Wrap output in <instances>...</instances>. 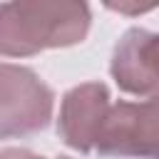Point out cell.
I'll use <instances>...</instances> for the list:
<instances>
[{"label": "cell", "mask_w": 159, "mask_h": 159, "mask_svg": "<svg viewBox=\"0 0 159 159\" xmlns=\"http://www.w3.org/2000/svg\"><path fill=\"white\" fill-rule=\"evenodd\" d=\"M109 72L117 87L137 97H159V32L127 30L112 52Z\"/></svg>", "instance_id": "277c9868"}, {"label": "cell", "mask_w": 159, "mask_h": 159, "mask_svg": "<svg viewBox=\"0 0 159 159\" xmlns=\"http://www.w3.org/2000/svg\"><path fill=\"white\" fill-rule=\"evenodd\" d=\"M89 7L84 2L20 0L0 5V55L27 57L42 50L72 47L89 32Z\"/></svg>", "instance_id": "6da1fadb"}, {"label": "cell", "mask_w": 159, "mask_h": 159, "mask_svg": "<svg viewBox=\"0 0 159 159\" xmlns=\"http://www.w3.org/2000/svg\"><path fill=\"white\" fill-rule=\"evenodd\" d=\"M57 159H67V157H57Z\"/></svg>", "instance_id": "52a82bcc"}, {"label": "cell", "mask_w": 159, "mask_h": 159, "mask_svg": "<svg viewBox=\"0 0 159 159\" xmlns=\"http://www.w3.org/2000/svg\"><path fill=\"white\" fill-rule=\"evenodd\" d=\"M109 104L112 99L104 82H84L72 87L62 97L60 119H57V132L62 142L80 154L94 152V142Z\"/></svg>", "instance_id": "5b68a950"}, {"label": "cell", "mask_w": 159, "mask_h": 159, "mask_svg": "<svg viewBox=\"0 0 159 159\" xmlns=\"http://www.w3.org/2000/svg\"><path fill=\"white\" fill-rule=\"evenodd\" d=\"M0 159H45L30 149H17V147H10V149H2L0 152Z\"/></svg>", "instance_id": "8992f818"}, {"label": "cell", "mask_w": 159, "mask_h": 159, "mask_svg": "<svg viewBox=\"0 0 159 159\" xmlns=\"http://www.w3.org/2000/svg\"><path fill=\"white\" fill-rule=\"evenodd\" d=\"M55 94L30 67L0 62V139L42 132L52 119Z\"/></svg>", "instance_id": "7a4b0ae2"}, {"label": "cell", "mask_w": 159, "mask_h": 159, "mask_svg": "<svg viewBox=\"0 0 159 159\" xmlns=\"http://www.w3.org/2000/svg\"><path fill=\"white\" fill-rule=\"evenodd\" d=\"M94 152L102 157L159 159V97L109 104Z\"/></svg>", "instance_id": "3957f363"}]
</instances>
